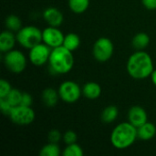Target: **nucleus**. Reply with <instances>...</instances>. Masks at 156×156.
I'll list each match as a JSON object with an SVG mask.
<instances>
[{
  "instance_id": "nucleus-9",
  "label": "nucleus",
  "mask_w": 156,
  "mask_h": 156,
  "mask_svg": "<svg viewBox=\"0 0 156 156\" xmlns=\"http://www.w3.org/2000/svg\"><path fill=\"white\" fill-rule=\"evenodd\" d=\"M51 50H52L51 48H49L45 43L41 42L29 49V54H28L29 61L34 66L37 67L43 66L47 62H48Z\"/></svg>"
},
{
  "instance_id": "nucleus-1",
  "label": "nucleus",
  "mask_w": 156,
  "mask_h": 156,
  "mask_svg": "<svg viewBox=\"0 0 156 156\" xmlns=\"http://www.w3.org/2000/svg\"><path fill=\"white\" fill-rule=\"evenodd\" d=\"M128 74L134 80H144L151 77L154 69L152 57L144 50H137L130 56L126 65Z\"/></svg>"
},
{
  "instance_id": "nucleus-30",
  "label": "nucleus",
  "mask_w": 156,
  "mask_h": 156,
  "mask_svg": "<svg viewBox=\"0 0 156 156\" xmlns=\"http://www.w3.org/2000/svg\"><path fill=\"white\" fill-rule=\"evenodd\" d=\"M142 3L148 10H156V0H142Z\"/></svg>"
},
{
  "instance_id": "nucleus-31",
  "label": "nucleus",
  "mask_w": 156,
  "mask_h": 156,
  "mask_svg": "<svg viewBox=\"0 0 156 156\" xmlns=\"http://www.w3.org/2000/svg\"><path fill=\"white\" fill-rule=\"evenodd\" d=\"M151 80H152V82L154 83V85L156 87V69H154V71H153V73L151 74Z\"/></svg>"
},
{
  "instance_id": "nucleus-21",
  "label": "nucleus",
  "mask_w": 156,
  "mask_h": 156,
  "mask_svg": "<svg viewBox=\"0 0 156 156\" xmlns=\"http://www.w3.org/2000/svg\"><path fill=\"white\" fill-rule=\"evenodd\" d=\"M5 26L6 29L13 32H17L22 27V20L16 15H9L5 19Z\"/></svg>"
},
{
  "instance_id": "nucleus-6",
  "label": "nucleus",
  "mask_w": 156,
  "mask_h": 156,
  "mask_svg": "<svg viewBox=\"0 0 156 156\" xmlns=\"http://www.w3.org/2000/svg\"><path fill=\"white\" fill-rule=\"evenodd\" d=\"M114 52L112 41L106 37L98 38L92 48V55L94 58L101 63H104L112 58Z\"/></svg>"
},
{
  "instance_id": "nucleus-14",
  "label": "nucleus",
  "mask_w": 156,
  "mask_h": 156,
  "mask_svg": "<svg viewBox=\"0 0 156 156\" xmlns=\"http://www.w3.org/2000/svg\"><path fill=\"white\" fill-rule=\"evenodd\" d=\"M82 95L88 100H97L101 95V87L97 82L89 81L82 87Z\"/></svg>"
},
{
  "instance_id": "nucleus-2",
  "label": "nucleus",
  "mask_w": 156,
  "mask_h": 156,
  "mask_svg": "<svg viewBox=\"0 0 156 156\" xmlns=\"http://www.w3.org/2000/svg\"><path fill=\"white\" fill-rule=\"evenodd\" d=\"M49 69L54 75H63L69 73L74 66V56L72 51L64 46L52 48L49 57Z\"/></svg>"
},
{
  "instance_id": "nucleus-25",
  "label": "nucleus",
  "mask_w": 156,
  "mask_h": 156,
  "mask_svg": "<svg viewBox=\"0 0 156 156\" xmlns=\"http://www.w3.org/2000/svg\"><path fill=\"white\" fill-rule=\"evenodd\" d=\"M13 88L11 87L9 81H7L6 80L2 79L0 80V99L1 98H5L8 93L11 91Z\"/></svg>"
},
{
  "instance_id": "nucleus-11",
  "label": "nucleus",
  "mask_w": 156,
  "mask_h": 156,
  "mask_svg": "<svg viewBox=\"0 0 156 156\" xmlns=\"http://www.w3.org/2000/svg\"><path fill=\"white\" fill-rule=\"evenodd\" d=\"M128 122L137 128L140 127L148 122V115L146 111L139 105L133 106L128 112Z\"/></svg>"
},
{
  "instance_id": "nucleus-3",
  "label": "nucleus",
  "mask_w": 156,
  "mask_h": 156,
  "mask_svg": "<svg viewBox=\"0 0 156 156\" xmlns=\"http://www.w3.org/2000/svg\"><path fill=\"white\" fill-rule=\"evenodd\" d=\"M137 138V127L129 122H125L119 123L112 130L110 140L113 147L119 150H123L132 146Z\"/></svg>"
},
{
  "instance_id": "nucleus-12",
  "label": "nucleus",
  "mask_w": 156,
  "mask_h": 156,
  "mask_svg": "<svg viewBox=\"0 0 156 156\" xmlns=\"http://www.w3.org/2000/svg\"><path fill=\"white\" fill-rule=\"evenodd\" d=\"M43 18L48 26L59 27L64 20L63 14L57 7L49 6L43 12Z\"/></svg>"
},
{
  "instance_id": "nucleus-28",
  "label": "nucleus",
  "mask_w": 156,
  "mask_h": 156,
  "mask_svg": "<svg viewBox=\"0 0 156 156\" xmlns=\"http://www.w3.org/2000/svg\"><path fill=\"white\" fill-rule=\"evenodd\" d=\"M62 136L63 134H61V133L58 130H51L48 133V140L49 143L58 144L62 139Z\"/></svg>"
},
{
  "instance_id": "nucleus-24",
  "label": "nucleus",
  "mask_w": 156,
  "mask_h": 156,
  "mask_svg": "<svg viewBox=\"0 0 156 156\" xmlns=\"http://www.w3.org/2000/svg\"><path fill=\"white\" fill-rule=\"evenodd\" d=\"M22 94L23 92L18 89H12L11 91L8 93V95L5 97V99L13 107H16L20 105L22 100Z\"/></svg>"
},
{
  "instance_id": "nucleus-18",
  "label": "nucleus",
  "mask_w": 156,
  "mask_h": 156,
  "mask_svg": "<svg viewBox=\"0 0 156 156\" xmlns=\"http://www.w3.org/2000/svg\"><path fill=\"white\" fill-rule=\"evenodd\" d=\"M80 43L81 41H80V37H79V35L75 33H69L65 35L62 46H64L67 49L70 51H75L80 48Z\"/></svg>"
},
{
  "instance_id": "nucleus-29",
  "label": "nucleus",
  "mask_w": 156,
  "mask_h": 156,
  "mask_svg": "<svg viewBox=\"0 0 156 156\" xmlns=\"http://www.w3.org/2000/svg\"><path fill=\"white\" fill-rule=\"evenodd\" d=\"M32 103H33V98H32V96L29 93H27V92H23L20 105H23V106H31Z\"/></svg>"
},
{
  "instance_id": "nucleus-4",
  "label": "nucleus",
  "mask_w": 156,
  "mask_h": 156,
  "mask_svg": "<svg viewBox=\"0 0 156 156\" xmlns=\"http://www.w3.org/2000/svg\"><path fill=\"white\" fill-rule=\"evenodd\" d=\"M16 36L18 44L27 49H30L42 42V31L35 26L22 27Z\"/></svg>"
},
{
  "instance_id": "nucleus-27",
  "label": "nucleus",
  "mask_w": 156,
  "mask_h": 156,
  "mask_svg": "<svg viewBox=\"0 0 156 156\" xmlns=\"http://www.w3.org/2000/svg\"><path fill=\"white\" fill-rule=\"evenodd\" d=\"M13 106L7 101V100L5 98H1L0 99V110L2 112V113L4 115L9 116L11 111L13 110Z\"/></svg>"
},
{
  "instance_id": "nucleus-5",
  "label": "nucleus",
  "mask_w": 156,
  "mask_h": 156,
  "mask_svg": "<svg viewBox=\"0 0 156 156\" xmlns=\"http://www.w3.org/2000/svg\"><path fill=\"white\" fill-rule=\"evenodd\" d=\"M4 64L10 72L19 74L23 72L27 67V58L22 51L12 49L5 53Z\"/></svg>"
},
{
  "instance_id": "nucleus-15",
  "label": "nucleus",
  "mask_w": 156,
  "mask_h": 156,
  "mask_svg": "<svg viewBox=\"0 0 156 156\" xmlns=\"http://www.w3.org/2000/svg\"><path fill=\"white\" fill-rule=\"evenodd\" d=\"M58 99H60L58 91L53 88H47L42 91L41 100L46 107L48 108L55 107L58 102Z\"/></svg>"
},
{
  "instance_id": "nucleus-23",
  "label": "nucleus",
  "mask_w": 156,
  "mask_h": 156,
  "mask_svg": "<svg viewBox=\"0 0 156 156\" xmlns=\"http://www.w3.org/2000/svg\"><path fill=\"white\" fill-rule=\"evenodd\" d=\"M62 154L63 156H83L84 152L81 146L75 143V144H68L66 148L63 150Z\"/></svg>"
},
{
  "instance_id": "nucleus-8",
  "label": "nucleus",
  "mask_w": 156,
  "mask_h": 156,
  "mask_svg": "<svg viewBox=\"0 0 156 156\" xmlns=\"http://www.w3.org/2000/svg\"><path fill=\"white\" fill-rule=\"evenodd\" d=\"M8 117L13 123L20 126H26L31 124L35 121L36 113L31 106L18 105L13 108Z\"/></svg>"
},
{
  "instance_id": "nucleus-22",
  "label": "nucleus",
  "mask_w": 156,
  "mask_h": 156,
  "mask_svg": "<svg viewBox=\"0 0 156 156\" xmlns=\"http://www.w3.org/2000/svg\"><path fill=\"white\" fill-rule=\"evenodd\" d=\"M60 154V148L58 144L49 143L45 144L39 151L40 156H58Z\"/></svg>"
},
{
  "instance_id": "nucleus-19",
  "label": "nucleus",
  "mask_w": 156,
  "mask_h": 156,
  "mask_svg": "<svg viewBox=\"0 0 156 156\" xmlns=\"http://www.w3.org/2000/svg\"><path fill=\"white\" fill-rule=\"evenodd\" d=\"M119 110L114 105L107 106L101 112V121L105 123H112L118 118Z\"/></svg>"
},
{
  "instance_id": "nucleus-17",
  "label": "nucleus",
  "mask_w": 156,
  "mask_h": 156,
  "mask_svg": "<svg viewBox=\"0 0 156 156\" xmlns=\"http://www.w3.org/2000/svg\"><path fill=\"white\" fill-rule=\"evenodd\" d=\"M132 44L136 50H144L150 44V37L144 32H139L133 37Z\"/></svg>"
},
{
  "instance_id": "nucleus-10",
  "label": "nucleus",
  "mask_w": 156,
  "mask_h": 156,
  "mask_svg": "<svg viewBox=\"0 0 156 156\" xmlns=\"http://www.w3.org/2000/svg\"><path fill=\"white\" fill-rule=\"evenodd\" d=\"M65 35L57 27L48 26L42 30V42L51 48H55L63 45Z\"/></svg>"
},
{
  "instance_id": "nucleus-16",
  "label": "nucleus",
  "mask_w": 156,
  "mask_h": 156,
  "mask_svg": "<svg viewBox=\"0 0 156 156\" xmlns=\"http://www.w3.org/2000/svg\"><path fill=\"white\" fill-rule=\"evenodd\" d=\"M138 138L142 141H149L153 139L156 134L155 125L152 122H146L137 128Z\"/></svg>"
},
{
  "instance_id": "nucleus-13",
  "label": "nucleus",
  "mask_w": 156,
  "mask_h": 156,
  "mask_svg": "<svg viewBox=\"0 0 156 156\" xmlns=\"http://www.w3.org/2000/svg\"><path fill=\"white\" fill-rule=\"evenodd\" d=\"M16 41V36H15L13 31L4 30L0 34V51L5 53L14 49Z\"/></svg>"
},
{
  "instance_id": "nucleus-26",
  "label": "nucleus",
  "mask_w": 156,
  "mask_h": 156,
  "mask_svg": "<svg viewBox=\"0 0 156 156\" xmlns=\"http://www.w3.org/2000/svg\"><path fill=\"white\" fill-rule=\"evenodd\" d=\"M77 139H78L77 133L73 131H67L63 133V136H62V140L67 145L75 144L77 142Z\"/></svg>"
},
{
  "instance_id": "nucleus-7",
  "label": "nucleus",
  "mask_w": 156,
  "mask_h": 156,
  "mask_svg": "<svg viewBox=\"0 0 156 156\" xmlns=\"http://www.w3.org/2000/svg\"><path fill=\"white\" fill-rule=\"evenodd\" d=\"M58 94L61 101L67 103H74L80 99L82 89L73 80H65L58 87Z\"/></svg>"
},
{
  "instance_id": "nucleus-20",
  "label": "nucleus",
  "mask_w": 156,
  "mask_h": 156,
  "mask_svg": "<svg viewBox=\"0 0 156 156\" xmlns=\"http://www.w3.org/2000/svg\"><path fill=\"white\" fill-rule=\"evenodd\" d=\"M90 0H69V7L75 14H82L88 10Z\"/></svg>"
}]
</instances>
